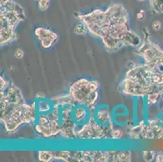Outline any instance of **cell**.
<instances>
[{"label": "cell", "mask_w": 163, "mask_h": 162, "mask_svg": "<svg viewBox=\"0 0 163 162\" xmlns=\"http://www.w3.org/2000/svg\"><path fill=\"white\" fill-rule=\"evenodd\" d=\"M119 88L123 95L138 98L153 93L163 94V86L153 82L151 71L144 62L129 67Z\"/></svg>", "instance_id": "6da1fadb"}, {"label": "cell", "mask_w": 163, "mask_h": 162, "mask_svg": "<svg viewBox=\"0 0 163 162\" xmlns=\"http://www.w3.org/2000/svg\"><path fill=\"white\" fill-rule=\"evenodd\" d=\"M0 120L8 133H14L24 124H34L38 117L37 101L10 102L0 98Z\"/></svg>", "instance_id": "7a4b0ae2"}, {"label": "cell", "mask_w": 163, "mask_h": 162, "mask_svg": "<svg viewBox=\"0 0 163 162\" xmlns=\"http://www.w3.org/2000/svg\"><path fill=\"white\" fill-rule=\"evenodd\" d=\"M26 19L24 8L17 3L11 1L1 7L0 13V44L5 46L16 38L15 29Z\"/></svg>", "instance_id": "3957f363"}, {"label": "cell", "mask_w": 163, "mask_h": 162, "mask_svg": "<svg viewBox=\"0 0 163 162\" xmlns=\"http://www.w3.org/2000/svg\"><path fill=\"white\" fill-rule=\"evenodd\" d=\"M99 83L96 80L80 78L72 83L68 89V94L76 105L86 106L93 110L99 98Z\"/></svg>", "instance_id": "277c9868"}, {"label": "cell", "mask_w": 163, "mask_h": 162, "mask_svg": "<svg viewBox=\"0 0 163 162\" xmlns=\"http://www.w3.org/2000/svg\"><path fill=\"white\" fill-rule=\"evenodd\" d=\"M131 152L129 150H75L72 151L70 161L129 162Z\"/></svg>", "instance_id": "5b68a950"}, {"label": "cell", "mask_w": 163, "mask_h": 162, "mask_svg": "<svg viewBox=\"0 0 163 162\" xmlns=\"http://www.w3.org/2000/svg\"><path fill=\"white\" fill-rule=\"evenodd\" d=\"M34 130L42 137L50 139L55 137L61 131V107L54 105L48 114H38Z\"/></svg>", "instance_id": "8992f818"}, {"label": "cell", "mask_w": 163, "mask_h": 162, "mask_svg": "<svg viewBox=\"0 0 163 162\" xmlns=\"http://www.w3.org/2000/svg\"><path fill=\"white\" fill-rule=\"evenodd\" d=\"M113 125H104L97 122L93 110H90V117L81 127H79L76 133V139L80 140H100L112 139Z\"/></svg>", "instance_id": "52a82bcc"}, {"label": "cell", "mask_w": 163, "mask_h": 162, "mask_svg": "<svg viewBox=\"0 0 163 162\" xmlns=\"http://www.w3.org/2000/svg\"><path fill=\"white\" fill-rule=\"evenodd\" d=\"M73 105L61 108V131L60 136L64 139H76L78 126L73 119Z\"/></svg>", "instance_id": "ba28073f"}, {"label": "cell", "mask_w": 163, "mask_h": 162, "mask_svg": "<svg viewBox=\"0 0 163 162\" xmlns=\"http://www.w3.org/2000/svg\"><path fill=\"white\" fill-rule=\"evenodd\" d=\"M34 36L38 39L41 47L48 50L54 46L58 41V34L46 27L39 26L34 29Z\"/></svg>", "instance_id": "9c48e42d"}, {"label": "cell", "mask_w": 163, "mask_h": 162, "mask_svg": "<svg viewBox=\"0 0 163 162\" xmlns=\"http://www.w3.org/2000/svg\"><path fill=\"white\" fill-rule=\"evenodd\" d=\"M93 114L97 122L104 125H113V114L110 109L106 105L96 106L93 110Z\"/></svg>", "instance_id": "30bf717a"}, {"label": "cell", "mask_w": 163, "mask_h": 162, "mask_svg": "<svg viewBox=\"0 0 163 162\" xmlns=\"http://www.w3.org/2000/svg\"><path fill=\"white\" fill-rule=\"evenodd\" d=\"M90 117V110L86 106L82 105H76L73 110V119L75 123L79 127L86 123Z\"/></svg>", "instance_id": "8fae6325"}, {"label": "cell", "mask_w": 163, "mask_h": 162, "mask_svg": "<svg viewBox=\"0 0 163 162\" xmlns=\"http://www.w3.org/2000/svg\"><path fill=\"white\" fill-rule=\"evenodd\" d=\"M51 100L54 105H59L61 108L67 106V105H73V106L76 105V104L74 102V100L72 99V97L68 94V92L67 94H61V95L52 97Z\"/></svg>", "instance_id": "7c38bea8"}, {"label": "cell", "mask_w": 163, "mask_h": 162, "mask_svg": "<svg viewBox=\"0 0 163 162\" xmlns=\"http://www.w3.org/2000/svg\"><path fill=\"white\" fill-rule=\"evenodd\" d=\"M54 107V103L51 99H40L37 100V109L38 114H48Z\"/></svg>", "instance_id": "4fadbf2b"}, {"label": "cell", "mask_w": 163, "mask_h": 162, "mask_svg": "<svg viewBox=\"0 0 163 162\" xmlns=\"http://www.w3.org/2000/svg\"><path fill=\"white\" fill-rule=\"evenodd\" d=\"M53 151L54 160L69 162L71 161V150H52Z\"/></svg>", "instance_id": "5bb4252c"}, {"label": "cell", "mask_w": 163, "mask_h": 162, "mask_svg": "<svg viewBox=\"0 0 163 162\" xmlns=\"http://www.w3.org/2000/svg\"><path fill=\"white\" fill-rule=\"evenodd\" d=\"M163 94L161 93H153L150 95L144 97L145 99V105L147 107L152 106V105H155L157 104H158L159 101L162 99Z\"/></svg>", "instance_id": "9a60e30c"}, {"label": "cell", "mask_w": 163, "mask_h": 162, "mask_svg": "<svg viewBox=\"0 0 163 162\" xmlns=\"http://www.w3.org/2000/svg\"><path fill=\"white\" fill-rule=\"evenodd\" d=\"M38 161L42 162H50L54 160L53 151L51 150H40L38 153Z\"/></svg>", "instance_id": "2e32d148"}, {"label": "cell", "mask_w": 163, "mask_h": 162, "mask_svg": "<svg viewBox=\"0 0 163 162\" xmlns=\"http://www.w3.org/2000/svg\"><path fill=\"white\" fill-rule=\"evenodd\" d=\"M152 11L157 14H163V0H149Z\"/></svg>", "instance_id": "e0dca14e"}, {"label": "cell", "mask_w": 163, "mask_h": 162, "mask_svg": "<svg viewBox=\"0 0 163 162\" xmlns=\"http://www.w3.org/2000/svg\"><path fill=\"white\" fill-rule=\"evenodd\" d=\"M73 32L74 33L76 34V35H80V36H84L86 33H88V29L87 27L85 26V24H84L83 22L80 21V23H78V24L74 27L73 29Z\"/></svg>", "instance_id": "ac0fdd59"}, {"label": "cell", "mask_w": 163, "mask_h": 162, "mask_svg": "<svg viewBox=\"0 0 163 162\" xmlns=\"http://www.w3.org/2000/svg\"><path fill=\"white\" fill-rule=\"evenodd\" d=\"M156 153H157V152L151 151V150L143 151V153H142V158L144 159V161L147 162L153 161L154 160H155Z\"/></svg>", "instance_id": "d6986e66"}, {"label": "cell", "mask_w": 163, "mask_h": 162, "mask_svg": "<svg viewBox=\"0 0 163 162\" xmlns=\"http://www.w3.org/2000/svg\"><path fill=\"white\" fill-rule=\"evenodd\" d=\"M123 131L120 127H115L112 130V139H119L123 137Z\"/></svg>", "instance_id": "ffe728a7"}, {"label": "cell", "mask_w": 163, "mask_h": 162, "mask_svg": "<svg viewBox=\"0 0 163 162\" xmlns=\"http://www.w3.org/2000/svg\"><path fill=\"white\" fill-rule=\"evenodd\" d=\"M50 0H39L38 2V6L39 10L41 11H46L50 7Z\"/></svg>", "instance_id": "44dd1931"}, {"label": "cell", "mask_w": 163, "mask_h": 162, "mask_svg": "<svg viewBox=\"0 0 163 162\" xmlns=\"http://www.w3.org/2000/svg\"><path fill=\"white\" fill-rule=\"evenodd\" d=\"M10 82L7 81L6 79H5L3 76H0V91L2 90H5L8 85H9Z\"/></svg>", "instance_id": "7402d4cb"}, {"label": "cell", "mask_w": 163, "mask_h": 162, "mask_svg": "<svg viewBox=\"0 0 163 162\" xmlns=\"http://www.w3.org/2000/svg\"><path fill=\"white\" fill-rule=\"evenodd\" d=\"M14 55L16 58L21 59V58H23L24 56V51L22 49H20V48H17V49L15 50Z\"/></svg>", "instance_id": "603a6c76"}, {"label": "cell", "mask_w": 163, "mask_h": 162, "mask_svg": "<svg viewBox=\"0 0 163 162\" xmlns=\"http://www.w3.org/2000/svg\"><path fill=\"white\" fill-rule=\"evenodd\" d=\"M151 27L154 31H158V30L162 29V23H161L160 20H154V22L152 23Z\"/></svg>", "instance_id": "cb8c5ba5"}, {"label": "cell", "mask_w": 163, "mask_h": 162, "mask_svg": "<svg viewBox=\"0 0 163 162\" xmlns=\"http://www.w3.org/2000/svg\"><path fill=\"white\" fill-rule=\"evenodd\" d=\"M155 161L157 162H163V153L162 152H158L156 153V157H155Z\"/></svg>", "instance_id": "d4e9b609"}, {"label": "cell", "mask_w": 163, "mask_h": 162, "mask_svg": "<svg viewBox=\"0 0 163 162\" xmlns=\"http://www.w3.org/2000/svg\"><path fill=\"white\" fill-rule=\"evenodd\" d=\"M144 17V11L143 10L140 11L139 12L136 14V18L137 19H142Z\"/></svg>", "instance_id": "484cf974"}, {"label": "cell", "mask_w": 163, "mask_h": 162, "mask_svg": "<svg viewBox=\"0 0 163 162\" xmlns=\"http://www.w3.org/2000/svg\"><path fill=\"white\" fill-rule=\"evenodd\" d=\"M11 1H12V0H0V5H1V7H3L5 5H7L8 3H10Z\"/></svg>", "instance_id": "4316f807"}, {"label": "cell", "mask_w": 163, "mask_h": 162, "mask_svg": "<svg viewBox=\"0 0 163 162\" xmlns=\"http://www.w3.org/2000/svg\"><path fill=\"white\" fill-rule=\"evenodd\" d=\"M43 98H46V96H45V95L42 94V93H38V94L36 95V99H37V100L43 99Z\"/></svg>", "instance_id": "83f0119b"}, {"label": "cell", "mask_w": 163, "mask_h": 162, "mask_svg": "<svg viewBox=\"0 0 163 162\" xmlns=\"http://www.w3.org/2000/svg\"><path fill=\"white\" fill-rule=\"evenodd\" d=\"M138 2H143V1H144V0H137Z\"/></svg>", "instance_id": "f1b7e54d"}, {"label": "cell", "mask_w": 163, "mask_h": 162, "mask_svg": "<svg viewBox=\"0 0 163 162\" xmlns=\"http://www.w3.org/2000/svg\"><path fill=\"white\" fill-rule=\"evenodd\" d=\"M162 110H163V97L162 99Z\"/></svg>", "instance_id": "f546056e"}, {"label": "cell", "mask_w": 163, "mask_h": 162, "mask_svg": "<svg viewBox=\"0 0 163 162\" xmlns=\"http://www.w3.org/2000/svg\"><path fill=\"white\" fill-rule=\"evenodd\" d=\"M35 1H38H38H39V0H35Z\"/></svg>", "instance_id": "4dcf8cb0"}]
</instances>
